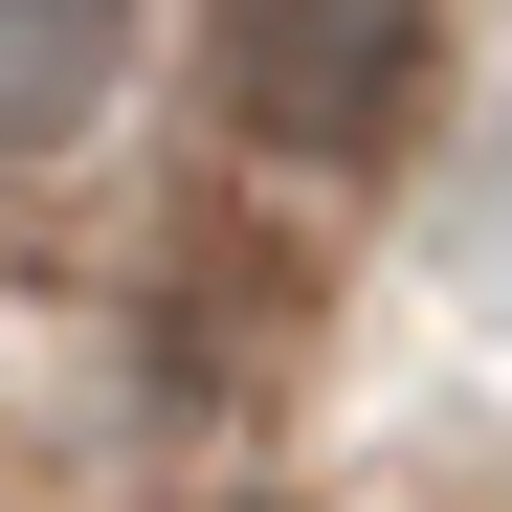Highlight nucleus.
<instances>
[{"mask_svg": "<svg viewBox=\"0 0 512 512\" xmlns=\"http://www.w3.org/2000/svg\"><path fill=\"white\" fill-rule=\"evenodd\" d=\"M423 67H446V0H223V112L312 179L423 134Z\"/></svg>", "mask_w": 512, "mask_h": 512, "instance_id": "obj_1", "label": "nucleus"}, {"mask_svg": "<svg viewBox=\"0 0 512 512\" xmlns=\"http://www.w3.org/2000/svg\"><path fill=\"white\" fill-rule=\"evenodd\" d=\"M134 67V0H0V156H67Z\"/></svg>", "mask_w": 512, "mask_h": 512, "instance_id": "obj_2", "label": "nucleus"}]
</instances>
